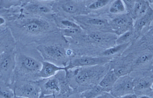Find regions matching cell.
<instances>
[{
    "label": "cell",
    "instance_id": "obj_17",
    "mask_svg": "<svg viewBox=\"0 0 153 98\" xmlns=\"http://www.w3.org/2000/svg\"><path fill=\"white\" fill-rule=\"evenodd\" d=\"M118 78L113 70H109L103 77L98 85L107 92H110Z\"/></svg>",
    "mask_w": 153,
    "mask_h": 98
},
{
    "label": "cell",
    "instance_id": "obj_27",
    "mask_svg": "<svg viewBox=\"0 0 153 98\" xmlns=\"http://www.w3.org/2000/svg\"><path fill=\"white\" fill-rule=\"evenodd\" d=\"M152 55L146 54L141 55L136 60L135 65L140 66L150 62L152 59Z\"/></svg>",
    "mask_w": 153,
    "mask_h": 98
},
{
    "label": "cell",
    "instance_id": "obj_15",
    "mask_svg": "<svg viewBox=\"0 0 153 98\" xmlns=\"http://www.w3.org/2000/svg\"><path fill=\"white\" fill-rule=\"evenodd\" d=\"M88 38L94 43L106 46L113 43L116 40L115 37L110 34L99 32L90 34Z\"/></svg>",
    "mask_w": 153,
    "mask_h": 98
},
{
    "label": "cell",
    "instance_id": "obj_8",
    "mask_svg": "<svg viewBox=\"0 0 153 98\" xmlns=\"http://www.w3.org/2000/svg\"><path fill=\"white\" fill-rule=\"evenodd\" d=\"M54 1L53 2L52 7L54 13L57 11L62 12L65 15L72 16V18L79 16L84 8L81 1H79L65 0Z\"/></svg>",
    "mask_w": 153,
    "mask_h": 98
},
{
    "label": "cell",
    "instance_id": "obj_9",
    "mask_svg": "<svg viewBox=\"0 0 153 98\" xmlns=\"http://www.w3.org/2000/svg\"><path fill=\"white\" fill-rule=\"evenodd\" d=\"M15 96L24 98H39L40 90L37 82L20 81L13 89Z\"/></svg>",
    "mask_w": 153,
    "mask_h": 98
},
{
    "label": "cell",
    "instance_id": "obj_30",
    "mask_svg": "<svg viewBox=\"0 0 153 98\" xmlns=\"http://www.w3.org/2000/svg\"><path fill=\"white\" fill-rule=\"evenodd\" d=\"M7 21L4 17L0 15V29L5 28L4 27L7 24Z\"/></svg>",
    "mask_w": 153,
    "mask_h": 98
},
{
    "label": "cell",
    "instance_id": "obj_24",
    "mask_svg": "<svg viewBox=\"0 0 153 98\" xmlns=\"http://www.w3.org/2000/svg\"><path fill=\"white\" fill-rule=\"evenodd\" d=\"M152 12L151 10L144 16L139 18L136 24V28L137 30L140 31L143 27L146 25L150 21L151 18L152 17Z\"/></svg>",
    "mask_w": 153,
    "mask_h": 98
},
{
    "label": "cell",
    "instance_id": "obj_13",
    "mask_svg": "<svg viewBox=\"0 0 153 98\" xmlns=\"http://www.w3.org/2000/svg\"><path fill=\"white\" fill-rule=\"evenodd\" d=\"M42 64L41 68L38 74V77L42 79L54 76L60 71H65L66 75L69 71L74 69L69 63L67 66H61L51 62L42 61Z\"/></svg>",
    "mask_w": 153,
    "mask_h": 98
},
{
    "label": "cell",
    "instance_id": "obj_11",
    "mask_svg": "<svg viewBox=\"0 0 153 98\" xmlns=\"http://www.w3.org/2000/svg\"><path fill=\"white\" fill-rule=\"evenodd\" d=\"M133 78L134 91L135 95L137 96L144 95L152 97V76L144 75Z\"/></svg>",
    "mask_w": 153,
    "mask_h": 98
},
{
    "label": "cell",
    "instance_id": "obj_18",
    "mask_svg": "<svg viewBox=\"0 0 153 98\" xmlns=\"http://www.w3.org/2000/svg\"><path fill=\"white\" fill-rule=\"evenodd\" d=\"M5 29H0V55L5 50L16 46L13 41H10L12 39H7L10 37L6 36L7 35L5 34L6 32Z\"/></svg>",
    "mask_w": 153,
    "mask_h": 98
},
{
    "label": "cell",
    "instance_id": "obj_32",
    "mask_svg": "<svg viewBox=\"0 0 153 98\" xmlns=\"http://www.w3.org/2000/svg\"><path fill=\"white\" fill-rule=\"evenodd\" d=\"M40 98H57L56 96L55 95H51L44 96Z\"/></svg>",
    "mask_w": 153,
    "mask_h": 98
},
{
    "label": "cell",
    "instance_id": "obj_10",
    "mask_svg": "<svg viewBox=\"0 0 153 98\" xmlns=\"http://www.w3.org/2000/svg\"><path fill=\"white\" fill-rule=\"evenodd\" d=\"M110 93L116 98L134 94L133 78L129 75L118 77Z\"/></svg>",
    "mask_w": 153,
    "mask_h": 98
},
{
    "label": "cell",
    "instance_id": "obj_26",
    "mask_svg": "<svg viewBox=\"0 0 153 98\" xmlns=\"http://www.w3.org/2000/svg\"><path fill=\"white\" fill-rule=\"evenodd\" d=\"M133 35L132 31H128L122 34L119 38L117 39L116 42L117 45H120L127 43L130 39L131 38Z\"/></svg>",
    "mask_w": 153,
    "mask_h": 98
},
{
    "label": "cell",
    "instance_id": "obj_5",
    "mask_svg": "<svg viewBox=\"0 0 153 98\" xmlns=\"http://www.w3.org/2000/svg\"><path fill=\"white\" fill-rule=\"evenodd\" d=\"M42 61L32 56L18 52L16 49V66L14 73L17 72L23 75H34L38 77V74L41 68Z\"/></svg>",
    "mask_w": 153,
    "mask_h": 98
},
{
    "label": "cell",
    "instance_id": "obj_4",
    "mask_svg": "<svg viewBox=\"0 0 153 98\" xmlns=\"http://www.w3.org/2000/svg\"><path fill=\"white\" fill-rule=\"evenodd\" d=\"M16 47L8 49L0 55V81L10 84L16 66Z\"/></svg>",
    "mask_w": 153,
    "mask_h": 98
},
{
    "label": "cell",
    "instance_id": "obj_3",
    "mask_svg": "<svg viewBox=\"0 0 153 98\" xmlns=\"http://www.w3.org/2000/svg\"><path fill=\"white\" fill-rule=\"evenodd\" d=\"M45 43L38 45L36 50L43 59V61L54 63L61 66H67L69 63L70 58L68 55L70 49L63 43Z\"/></svg>",
    "mask_w": 153,
    "mask_h": 98
},
{
    "label": "cell",
    "instance_id": "obj_33",
    "mask_svg": "<svg viewBox=\"0 0 153 98\" xmlns=\"http://www.w3.org/2000/svg\"><path fill=\"white\" fill-rule=\"evenodd\" d=\"M137 98H152V97L147 95H141L137 96Z\"/></svg>",
    "mask_w": 153,
    "mask_h": 98
},
{
    "label": "cell",
    "instance_id": "obj_20",
    "mask_svg": "<svg viewBox=\"0 0 153 98\" xmlns=\"http://www.w3.org/2000/svg\"><path fill=\"white\" fill-rule=\"evenodd\" d=\"M125 9V5L123 1L117 0L112 3L110 7L109 10L110 13L117 14L124 12Z\"/></svg>",
    "mask_w": 153,
    "mask_h": 98
},
{
    "label": "cell",
    "instance_id": "obj_34",
    "mask_svg": "<svg viewBox=\"0 0 153 98\" xmlns=\"http://www.w3.org/2000/svg\"><path fill=\"white\" fill-rule=\"evenodd\" d=\"M13 98H22V97H17V96H14V97H13Z\"/></svg>",
    "mask_w": 153,
    "mask_h": 98
},
{
    "label": "cell",
    "instance_id": "obj_14",
    "mask_svg": "<svg viewBox=\"0 0 153 98\" xmlns=\"http://www.w3.org/2000/svg\"><path fill=\"white\" fill-rule=\"evenodd\" d=\"M132 23L131 17L128 15H123L114 19L111 25L117 33L122 35L129 31Z\"/></svg>",
    "mask_w": 153,
    "mask_h": 98
},
{
    "label": "cell",
    "instance_id": "obj_23",
    "mask_svg": "<svg viewBox=\"0 0 153 98\" xmlns=\"http://www.w3.org/2000/svg\"><path fill=\"white\" fill-rule=\"evenodd\" d=\"M15 96L13 90L5 84H0V97L2 98H13Z\"/></svg>",
    "mask_w": 153,
    "mask_h": 98
},
{
    "label": "cell",
    "instance_id": "obj_19",
    "mask_svg": "<svg viewBox=\"0 0 153 98\" xmlns=\"http://www.w3.org/2000/svg\"><path fill=\"white\" fill-rule=\"evenodd\" d=\"M105 92H108L100 85H97L81 93V94L83 98H95Z\"/></svg>",
    "mask_w": 153,
    "mask_h": 98
},
{
    "label": "cell",
    "instance_id": "obj_21",
    "mask_svg": "<svg viewBox=\"0 0 153 98\" xmlns=\"http://www.w3.org/2000/svg\"><path fill=\"white\" fill-rule=\"evenodd\" d=\"M24 1H0V10H8L21 7Z\"/></svg>",
    "mask_w": 153,
    "mask_h": 98
},
{
    "label": "cell",
    "instance_id": "obj_25",
    "mask_svg": "<svg viewBox=\"0 0 153 98\" xmlns=\"http://www.w3.org/2000/svg\"><path fill=\"white\" fill-rule=\"evenodd\" d=\"M110 1L108 0H98L90 3L88 7L91 10H98L108 5Z\"/></svg>",
    "mask_w": 153,
    "mask_h": 98
},
{
    "label": "cell",
    "instance_id": "obj_22",
    "mask_svg": "<svg viewBox=\"0 0 153 98\" xmlns=\"http://www.w3.org/2000/svg\"><path fill=\"white\" fill-rule=\"evenodd\" d=\"M130 43L117 45V46L107 49L103 52L105 56H109L116 54L118 52L123 51L128 46Z\"/></svg>",
    "mask_w": 153,
    "mask_h": 98
},
{
    "label": "cell",
    "instance_id": "obj_7",
    "mask_svg": "<svg viewBox=\"0 0 153 98\" xmlns=\"http://www.w3.org/2000/svg\"><path fill=\"white\" fill-rule=\"evenodd\" d=\"M37 82L40 90V98L45 95L58 96L61 93L64 96L62 87L64 85L68 84L66 75L62 79L59 76L56 77V74L51 77L42 79Z\"/></svg>",
    "mask_w": 153,
    "mask_h": 98
},
{
    "label": "cell",
    "instance_id": "obj_31",
    "mask_svg": "<svg viewBox=\"0 0 153 98\" xmlns=\"http://www.w3.org/2000/svg\"><path fill=\"white\" fill-rule=\"evenodd\" d=\"M117 98H137V97L135 94H129V95Z\"/></svg>",
    "mask_w": 153,
    "mask_h": 98
},
{
    "label": "cell",
    "instance_id": "obj_28",
    "mask_svg": "<svg viewBox=\"0 0 153 98\" xmlns=\"http://www.w3.org/2000/svg\"><path fill=\"white\" fill-rule=\"evenodd\" d=\"M65 98H83L81 93L74 92L67 96Z\"/></svg>",
    "mask_w": 153,
    "mask_h": 98
},
{
    "label": "cell",
    "instance_id": "obj_16",
    "mask_svg": "<svg viewBox=\"0 0 153 98\" xmlns=\"http://www.w3.org/2000/svg\"><path fill=\"white\" fill-rule=\"evenodd\" d=\"M78 23L86 25L93 26L98 27H104L108 26V24L106 20L103 19L85 17L81 15L73 18Z\"/></svg>",
    "mask_w": 153,
    "mask_h": 98
},
{
    "label": "cell",
    "instance_id": "obj_12",
    "mask_svg": "<svg viewBox=\"0 0 153 98\" xmlns=\"http://www.w3.org/2000/svg\"><path fill=\"white\" fill-rule=\"evenodd\" d=\"M110 61L109 58L106 57H95L83 56L81 57L71 58L68 63L73 69L77 68L93 66L106 65Z\"/></svg>",
    "mask_w": 153,
    "mask_h": 98
},
{
    "label": "cell",
    "instance_id": "obj_6",
    "mask_svg": "<svg viewBox=\"0 0 153 98\" xmlns=\"http://www.w3.org/2000/svg\"><path fill=\"white\" fill-rule=\"evenodd\" d=\"M53 1L49 3L45 1H24L21 7L22 12L25 14L52 18L55 14L52 9Z\"/></svg>",
    "mask_w": 153,
    "mask_h": 98
},
{
    "label": "cell",
    "instance_id": "obj_29",
    "mask_svg": "<svg viewBox=\"0 0 153 98\" xmlns=\"http://www.w3.org/2000/svg\"><path fill=\"white\" fill-rule=\"evenodd\" d=\"M95 98H116L114 97L110 92H105L101 94Z\"/></svg>",
    "mask_w": 153,
    "mask_h": 98
},
{
    "label": "cell",
    "instance_id": "obj_1",
    "mask_svg": "<svg viewBox=\"0 0 153 98\" xmlns=\"http://www.w3.org/2000/svg\"><path fill=\"white\" fill-rule=\"evenodd\" d=\"M51 18L33 16L21 12L16 19L9 22L10 31L13 37L23 38H29V40H41L42 37L51 34L57 27L54 20H50Z\"/></svg>",
    "mask_w": 153,
    "mask_h": 98
},
{
    "label": "cell",
    "instance_id": "obj_2",
    "mask_svg": "<svg viewBox=\"0 0 153 98\" xmlns=\"http://www.w3.org/2000/svg\"><path fill=\"white\" fill-rule=\"evenodd\" d=\"M106 65L75 68L68 71L66 77L73 91L82 93L98 85L105 74L109 70Z\"/></svg>",
    "mask_w": 153,
    "mask_h": 98
}]
</instances>
